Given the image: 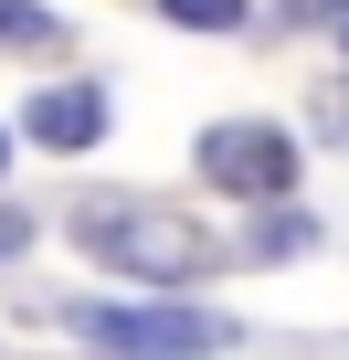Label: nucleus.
I'll list each match as a JSON object with an SVG mask.
<instances>
[{"label":"nucleus","instance_id":"obj_9","mask_svg":"<svg viewBox=\"0 0 349 360\" xmlns=\"http://www.w3.org/2000/svg\"><path fill=\"white\" fill-rule=\"evenodd\" d=\"M275 11H286V22H338L349 0H275Z\"/></svg>","mask_w":349,"mask_h":360},{"label":"nucleus","instance_id":"obj_10","mask_svg":"<svg viewBox=\"0 0 349 360\" xmlns=\"http://www.w3.org/2000/svg\"><path fill=\"white\" fill-rule=\"evenodd\" d=\"M338 43H349V11H338Z\"/></svg>","mask_w":349,"mask_h":360},{"label":"nucleus","instance_id":"obj_4","mask_svg":"<svg viewBox=\"0 0 349 360\" xmlns=\"http://www.w3.org/2000/svg\"><path fill=\"white\" fill-rule=\"evenodd\" d=\"M22 127H32V148H96L106 138V85H43L22 106Z\"/></svg>","mask_w":349,"mask_h":360},{"label":"nucleus","instance_id":"obj_6","mask_svg":"<svg viewBox=\"0 0 349 360\" xmlns=\"http://www.w3.org/2000/svg\"><path fill=\"white\" fill-rule=\"evenodd\" d=\"M159 22H180V32H244L254 0H159Z\"/></svg>","mask_w":349,"mask_h":360},{"label":"nucleus","instance_id":"obj_2","mask_svg":"<svg viewBox=\"0 0 349 360\" xmlns=\"http://www.w3.org/2000/svg\"><path fill=\"white\" fill-rule=\"evenodd\" d=\"M74 328L96 339V360H212L233 339V318L212 307H74Z\"/></svg>","mask_w":349,"mask_h":360},{"label":"nucleus","instance_id":"obj_3","mask_svg":"<svg viewBox=\"0 0 349 360\" xmlns=\"http://www.w3.org/2000/svg\"><path fill=\"white\" fill-rule=\"evenodd\" d=\"M191 159H202L212 191H233V202H286L296 191V138L275 117H212Z\"/></svg>","mask_w":349,"mask_h":360},{"label":"nucleus","instance_id":"obj_11","mask_svg":"<svg viewBox=\"0 0 349 360\" xmlns=\"http://www.w3.org/2000/svg\"><path fill=\"white\" fill-rule=\"evenodd\" d=\"M0 159H11V138H0Z\"/></svg>","mask_w":349,"mask_h":360},{"label":"nucleus","instance_id":"obj_7","mask_svg":"<svg viewBox=\"0 0 349 360\" xmlns=\"http://www.w3.org/2000/svg\"><path fill=\"white\" fill-rule=\"evenodd\" d=\"M43 32H53V22L32 11V0H0V43H43Z\"/></svg>","mask_w":349,"mask_h":360},{"label":"nucleus","instance_id":"obj_1","mask_svg":"<svg viewBox=\"0 0 349 360\" xmlns=\"http://www.w3.org/2000/svg\"><path fill=\"white\" fill-rule=\"evenodd\" d=\"M74 244L138 286H191L202 265H233L191 212H169V202H74Z\"/></svg>","mask_w":349,"mask_h":360},{"label":"nucleus","instance_id":"obj_8","mask_svg":"<svg viewBox=\"0 0 349 360\" xmlns=\"http://www.w3.org/2000/svg\"><path fill=\"white\" fill-rule=\"evenodd\" d=\"M11 255H32V212H22V202H0V265H11Z\"/></svg>","mask_w":349,"mask_h":360},{"label":"nucleus","instance_id":"obj_5","mask_svg":"<svg viewBox=\"0 0 349 360\" xmlns=\"http://www.w3.org/2000/svg\"><path fill=\"white\" fill-rule=\"evenodd\" d=\"M307 244H317V223H307L296 202H265V212H254V233H244V255H254V265H286V255H307Z\"/></svg>","mask_w":349,"mask_h":360}]
</instances>
